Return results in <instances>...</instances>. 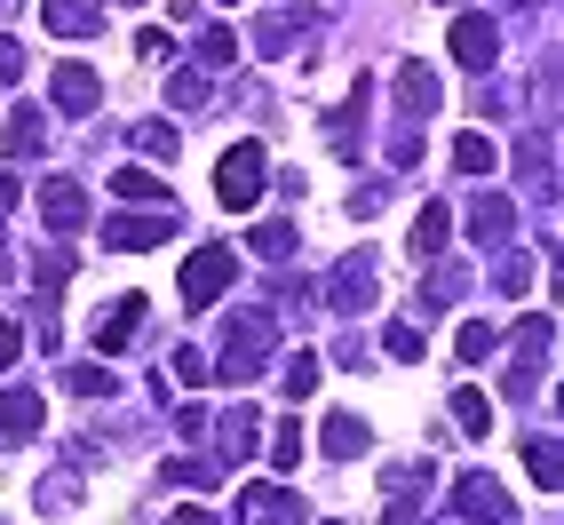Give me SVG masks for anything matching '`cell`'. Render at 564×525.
<instances>
[{
	"mask_svg": "<svg viewBox=\"0 0 564 525\" xmlns=\"http://www.w3.org/2000/svg\"><path fill=\"white\" fill-rule=\"evenodd\" d=\"M271 343H279V326L262 319V311H239L231 319V334H223V358H215V383H254L262 374V358H271Z\"/></svg>",
	"mask_w": 564,
	"mask_h": 525,
	"instance_id": "1",
	"label": "cell"
},
{
	"mask_svg": "<svg viewBox=\"0 0 564 525\" xmlns=\"http://www.w3.org/2000/svg\"><path fill=\"white\" fill-rule=\"evenodd\" d=\"M262 192H271V152H262V143H231V152L215 160V200L231 215H247Z\"/></svg>",
	"mask_w": 564,
	"mask_h": 525,
	"instance_id": "2",
	"label": "cell"
},
{
	"mask_svg": "<svg viewBox=\"0 0 564 525\" xmlns=\"http://www.w3.org/2000/svg\"><path fill=\"white\" fill-rule=\"evenodd\" d=\"M231 279H239V247H192V262H183V303L207 311V303L231 294Z\"/></svg>",
	"mask_w": 564,
	"mask_h": 525,
	"instance_id": "3",
	"label": "cell"
},
{
	"mask_svg": "<svg viewBox=\"0 0 564 525\" xmlns=\"http://www.w3.org/2000/svg\"><path fill=\"white\" fill-rule=\"evenodd\" d=\"M373 294H382V255H373V247L343 255V262L326 271V303H334V311H373Z\"/></svg>",
	"mask_w": 564,
	"mask_h": 525,
	"instance_id": "4",
	"label": "cell"
},
{
	"mask_svg": "<svg viewBox=\"0 0 564 525\" xmlns=\"http://www.w3.org/2000/svg\"><path fill=\"white\" fill-rule=\"evenodd\" d=\"M445 49H454V64H462V72H485V64L501 56V24L469 9V17H454V32H445Z\"/></svg>",
	"mask_w": 564,
	"mask_h": 525,
	"instance_id": "5",
	"label": "cell"
},
{
	"mask_svg": "<svg viewBox=\"0 0 564 525\" xmlns=\"http://www.w3.org/2000/svg\"><path fill=\"white\" fill-rule=\"evenodd\" d=\"M167 232H175V207H160V215H120V223H104V247L143 255V247H160Z\"/></svg>",
	"mask_w": 564,
	"mask_h": 525,
	"instance_id": "6",
	"label": "cell"
},
{
	"mask_svg": "<svg viewBox=\"0 0 564 525\" xmlns=\"http://www.w3.org/2000/svg\"><path fill=\"white\" fill-rule=\"evenodd\" d=\"M41 24L56 41H88V32H104V0H41Z\"/></svg>",
	"mask_w": 564,
	"mask_h": 525,
	"instance_id": "7",
	"label": "cell"
},
{
	"mask_svg": "<svg viewBox=\"0 0 564 525\" xmlns=\"http://www.w3.org/2000/svg\"><path fill=\"white\" fill-rule=\"evenodd\" d=\"M239 517H247V525H303V502H294L286 485H247V494H239Z\"/></svg>",
	"mask_w": 564,
	"mask_h": 525,
	"instance_id": "8",
	"label": "cell"
},
{
	"mask_svg": "<svg viewBox=\"0 0 564 525\" xmlns=\"http://www.w3.org/2000/svg\"><path fill=\"white\" fill-rule=\"evenodd\" d=\"M41 390H0V446H24V438H41Z\"/></svg>",
	"mask_w": 564,
	"mask_h": 525,
	"instance_id": "9",
	"label": "cell"
},
{
	"mask_svg": "<svg viewBox=\"0 0 564 525\" xmlns=\"http://www.w3.org/2000/svg\"><path fill=\"white\" fill-rule=\"evenodd\" d=\"M454 502H462L469 525H509V502H501V485L485 478V470H469V478L454 485Z\"/></svg>",
	"mask_w": 564,
	"mask_h": 525,
	"instance_id": "10",
	"label": "cell"
},
{
	"mask_svg": "<svg viewBox=\"0 0 564 525\" xmlns=\"http://www.w3.org/2000/svg\"><path fill=\"white\" fill-rule=\"evenodd\" d=\"M398 104H405V120H430V111L445 104V81L430 64H398Z\"/></svg>",
	"mask_w": 564,
	"mask_h": 525,
	"instance_id": "11",
	"label": "cell"
},
{
	"mask_svg": "<svg viewBox=\"0 0 564 525\" xmlns=\"http://www.w3.org/2000/svg\"><path fill=\"white\" fill-rule=\"evenodd\" d=\"M48 96H56V111H72V120H80V111H96V72L88 64H56V81H48Z\"/></svg>",
	"mask_w": 564,
	"mask_h": 525,
	"instance_id": "12",
	"label": "cell"
},
{
	"mask_svg": "<svg viewBox=\"0 0 564 525\" xmlns=\"http://www.w3.org/2000/svg\"><path fill=\"white\" fill-rule=\"evenodd\" d=\"M135 334H143V294H128V303H111V311L96 319V351L111 358V351H128Z\"/></svg>",
	"mask_w": 564,
	"mask_h": 525,
	"instance_id": "13",
	"label": "cell"
},
{
	"mask_svg": "<svg viewBox=\"0 0 564 525\" xmlns=\"http://www.w3.org/2000/svg\"><path fill=\"white\" fill-rule=\"evenodd\" d=\"M366 96H373V72H358V88H350V104L334 111V160H358V120H366Z\"/></svg>",
	"mask_w": 564,
	"mask_h": 525,
	"instance_id": "14",
	"label": "cell"
},
{
	"mask_svg": "<svg viewBox=\"0 0 564 525\" xmlns=\"http://www.w3.org/2000/svg\"><path fill=\"white\" fill-rule=\"evenodd\" d=\"M517 232V200H501V192H485L477 207H469V239H485V247H501Z\"/></svg>",
	"mask_w": 564,
	"mask_h": 525,
	"instance_id": "15",
	"label": "cell"
},
{
	"mask_svg": "<svg viewBox=\"0 0 564 525\" xmlns=\"http://www.w3.org/2000/svg\"><path fill=\"white\" fill-rule=\"evenodd\" d=\"M41 215H48V232H80V223H88V192H80V183H48Z\"/></svg>",
	"mask_w": 564,
	"mask_h": 525,
	"instance_id": "16",
	"label": "cell"
},
{
	"mask_svg": "<svg viewBox=\"0 0 564 525\" xmlns=\"http://www.w3.org/2000/svg\"><path fill=\"white\" fill-rule=\"evenodd\" d=\"M239 454H254V406H231V415H223V438H215V470H223V462H239Z\"/></svg>",
	"mask_w": 564,
	"mask_h": 525,
	"instance_id": "17",
	"label": "cell"
},
{
	"mask_svg": "<svg viewBox=\"0 0 564 525\" xmlns=\"http://www.w3.org/2000/svg\"><path fill=\"white\" fill-rule=\"evenodd\" d=\"M326 454L334 462H358L366 454V422L358 415H326Z\"/></svg>",
	"mask_w": 564,
	"mask_h": 525,
	"instance_id": "18",
	"label": "cell"
},
{
	"mask_svg": "<svg viewBox=\"0 0 564 525\" xmlns=\"http://www.w3.org/2000/svg\"><path fill=\"white\" fill-rule=\"evenodd\" d=\"M524 470H533L541 494H556V485H564V454H556V438H533V446H524Z\"/></svg>",
	"mask_w": 564,
	"mask_h": 525,
	"instance_id": "19",
	"label": "cell"
},
{
	"mask_svg": "<svg viewBox=\"0 0 564 525\" xmlns=\"http://www.w3.org/2000/svg\"><path fill=\"white\" fill-rule=\"evenodd\" d=\"M311 24H318L311 9H294V17H262V24H254V49H286V41H303Z\"/></svg>",
	"mask_w": 564,
	"mask_h": 525,
	"instance_id": "20",
	"label": "cell"
},
{
	"mask_svg": "<svg viewBox=\"0 0 564 525\" xmlns=\"http://www.w3.org/2000/svg\"><path fill=\"white\" fill-rule=\"evenodd\" d=\"M454 168H462V175H494V168H501L494 136H454Z\"/></svg>",
	"mask_w": 564,
	"mask_h": 525,
	"instance_id": "21",
	"label": "cell"
},
{
	"mask_svg": "<svg viewBox=\"0 0 564 525\" xmlns=\"http://www.w3.org/2000/svg\"><path fill=\"white\" fill-rule=\"evenodd\" d=\"M111 192H120V200H143V207H167V183L143 175V168H120V175H111Z\"/></svg>",
	"mask_w": 564,
	"mask_h": 525,
	"instance_id": "22",
	"label": "cell"
},
{
	"mask_svg": "<svg viewBox=\"0 0 564 525\" xmlns=\"http://www.w3.org/2000/svg\"><path fill=\"white\" fill-rule=\"evenodd\" d=\"M494 343H501V326H494V319H469V326L454 334V351H462V366H477V358H494Z\"/></svg>",
	"mask_w": 564,
	"mask_h": 525,
	"instance_id": "23",
	"label": "cell"
},
{
	"mask_svg": "<svg viewBox=\"0 0 564 525\" xmlns=\"http://www.w3.org/2000/svg\"><path fill=\"white\" fill-rule=\"evenodd\" d=\"M445 406H454V422H462L469 438H485V430H494V406H485V390H454Z\"/></svg>",
	"mask_w": 564,
	"mask_h": 525,
	"instance_id": "24",
	"label": "cell"
},
{
	"mask_svg": "<svg viewBox=\"0 0 564 525\" xmlns=\"http://www.w3.org/2000/svg\"><path fill=\"white\" fill-rule=\"evenodd\" d=\"M318 374H326L318 351H294V358H286V398H311V390H318Z\"/></svg>",
	"mask_w": 564,
	"mask_h": 525,
	"instance_id": "25",
	"label": "cell"
},
{
	"mask_svg": "<svg viewBox=\"0 0 564 525\" xmlns=\"http://www.w3.org/2000/svg\"><path fill=\"white\" fill-rule=\"evenodd\" d=\"M41 143H48V128H41V111H9V152H41Z\"/></svg>",
	"mask_w": 564,
	"mask_h": 525,
	"instance_id": "26",
	"label": "cell"
},
{
	"mask_svg": "<svg viewBox=\"0 0 564 525\" xmlns=\"http://www.w3.org/2000/svg\"><path fill=\"white\" fill-rule=\"evenodd\" d=\"M64 390H72V398H111L120 383H111L104 366H64Z\"/></svg>",
	"mask_w": 564,
	"mask_h": 525,
	"instance_id": "27",
	"label": "cell"
},
{
	"mask_svg": "<svg viewBox=\"0 0 564 525\" xmlns=\"http://www.w3.org/2000/svg\"><path fill=\"white\" fill-rule=\"evenodd\" d=\"M262 446H271V470H303V430H294V422H279Z\"/></svg>",
	"mask_w": 564,
	"mask_h": 525,
	"instance_id": "28",
	"label": "cell"
},
{
	"mask_svg": "<svg viewBox=\"0 0 564 525\" xmlns=\"http://www.w3.org/2000/svg\"><path fill=\"white\" fill-rule=\"evenodd\" d=\"M72 502H80V478H72V470H56V478H41V510H48V517H64Z\"/></svg>",
	"mask_w": 564,
	"mask_h": 525,
	"instance_id": "29",
	"label": "cell"
},
{
	"mask_svg": "<svg viewBox=\"0 0 564 525\" xmlns=\"http://www.w3.org/2000/svg\"><path fill=\"white\" fill-rule=\"evenodd\" d=\"M445 247V207H422L413 215V255H437Z\"/></svg>",
	"mask_w": 564,
	"mask_h": 525,
	"instance_id": "30",
	"label": "cell"
},
{
	"mask_svg": "<svg viewBox=\"0 0 564 525\" xmlns=\"http://www.w3.org/2000/svg\"><path fill=\"white\" fill-rule=\"evenodd\" d=\"M254 255H262V262H286V255H294V223H262V232H254Z\"/></svg>",
	"mask_w": 564,
	"mask_h": 525,
	"instance_id": "31",
	"label": "cell"
},
{
	"mask_svg": "<svg viewBox=\"0 0 564 525\" xmlns=\"http://www.w3.org/2000/svg\"><path fill=\"white\" fill-rule=\"evenodd\" d=\"M207 96H215V88L199 81V72H175V81H167V104H175V111H199Z\"/></svg>",
	"mask_w": 564,
	"mask_h": 525,
	"instance_id": "32",
	"label": "cell"
},
{
	"mask_svg": "<svg viewBox=\"0 0 564 525\" xmlns=\"http://www.w3.org/2000/svg\"><path fill=\"white\" fill-rule=\"evenodd\" d=\"M64 279H72V255H64V247H48L41 262H32V287H41V294H56Z\"/></svg>",
	"mask_w": 564,
	"mask_h": 525,
	"instance_id": "33",
	"label": "cell"
},
{
	"mask_svg": "<svg viewBox=\"0 0 564 525\" xmlns=\"http://www.w3.org/2000/svg\"><path fill=\"white\" fill-rule=\"evenodd\" d=\"M135 152H143V160H167V152H175V128H167V120H143V128H135Z\"/></svg>",
	"mask_w": 564,
	"mask_h": 525,
	"instance_id": "34",
	"label": "cell"
},
{
	"mask_svg": "<svg viewBox=\"0 0 564 525\" xmlns=\"http://www.w3.org/2000/svg\"><path fill=\"white\" fill-rule=\"evenodd\" d=\"M382 351H390V358H422V326L390 319V326H382Z\"/></svg>",
	"mask_w": 564,
	"mask_h": 525,
	"instance_id": "35",
	"label": "cell"
},
{
	"mask_svg": "<svg viewBox=\"0 0 564 525\" xmlns=\"http://www.w3.org/2000/svg\"><path fill=\"white\" fill-rule=\"evenodd\" d=\"M199 56H207V64L223 72V64H239V41H231L223 24H207V32H199Z\"/></svg>",
	"mask_w": 564,
	"mask_h": 525,
	"instance_id": "36",
	"label": "cell"
},
{
	"mask_svg": "<svg viewBox=\"0 0 564 525\" xmlns=\"http://www.w3.org/2000/svg\"><path fill=\"white\" fill-rule=\"evenodd\" d=\"M167 374H175V383H207V358H199V351H175Z\"/></svg>",
	"mask_w": 564,
	"mask_h": 525,
	"instance_id": "37",
	"label": "cell"
},
{
	"mask_svg": "<svg viewBox=\"0 0 564 525\" xmlns=\"http://www.w3.org/2000/svg\"><path fill=\"white\" fill-rule=\"evenodd\" d=\"M17 351H24V334H17V319H0V374L17 366Z\"/></svg>",
	"mask_w": 564,
	"mask_h": 525,
	"instance_id": "38",
	"label": "cell"
},
{
	"mask_svg": "<svg viewBox=\"0 0 564 525\" xmlns=\"http://www.w3.org/2000/svg\"><path fill=\"white\" fill-rule=\"evenodd\" d=\"M9 81H24V49H17V41H0V88H9Z\"/></svg>",
	"mask_w": 564,
	"mask_h": 525,
	"instance_id": "39",
	"label": "cell"
},
{
	"mask_svg": "<svg viewBox=\"0 0 564 525\" xmlns=\"http://www.w3.org/2000/svg\"><path fill=\"white\" fill-rule=\"evenodd\" d=\"M135 56L143 64H167V32H135Z\"/></svg>",
	"mask_w": 564,
	"mask_h": 525,
	"instance_id": "40",
	"label": "cell"
},
{
	"mask_svg": "<svg viewBox=\"0 0 564 525\" xmlns=\"http://www.w3.org/2000/svg\"><path fill=\"white\" fill-rule=\"evenodd\" d=\"M17 200H24V192H17V175H0V215H9Z\"/></svg>",
	"mask_w": 564,
	"mask_h": 525,
	"instance_id": "41",
	"label": "cell"
},
{
	"mask_svg": "<svg viewBox=\"0 0 564 525\" xmlns=\"http://www.w3.org/2000/svg\"><path fill=\"white\" fill-rule=\"evenodd\" d=\"M167 525H215V517H207V510H175Z\"/></svg>",
	"mask_w": 564,
	"mask_h": 525,
	"instance_id": "42",
	"label": "cell"
}]
</instances>
